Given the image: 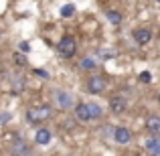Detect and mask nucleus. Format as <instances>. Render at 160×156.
<instances>
[{
	"label": "nucleus",
	"mask_w": 160,
	"mask_h": 156,
	"mask_svg": "<svg viewBox=\"0 0 160 156\" xmlns=\"http://www.w3.org/2000/svg\"><path fill=\"white\" fill-rule=\"evenodd\" d=\"M132 35H134V41L138 45H148L152 41V31L150 28H136Z\"/></svg>",
	"instance_id": "39448f33"
},
{
	"label": "nucleus",
	"mask_w": 160,
	"mask_h": 156,
	"mask_svg": "<svg viewBox=\"0 0 160 156\" xmlns=\"http://www.w3.org/2000/svg\"><path fill=\"white\" fill-rule=\"evenodd\" d=\"M51 113H53V109H51V108H43V109H39V112H31V109H28V113H27V120H28V122L45 120V118H49Z\"/></svg>",
	"instance_id": "6e6552de"
},
{
	"label": "nucleus",
	"mask_w": 160,
	"mask_h": 156,
	"mask_svg": "<svg viewBox=\"0 0 160 156\" xmlns=\"http://www.w3.org/2000/svg\"><path fill=\"white\" fill-rule=\"evenodd\" d=\"M87 89H89L91 93H102V91L106 89V79H103L102 75H95V77H91L89 81H87Z\"/></svg>",
	"instance_id": "20e7f679"
},
{
	"label": "nucleus",
	"mask_w": 160,
	"mask_h": 156,
	"mask_svg": "<svg viewBox=\"0 0 160 156\" xmlns=\"http://www.w3.org/2000/svg\"><path fill=\"white\" fill-rule=\"evenodd\" d=\"M109 109H112V113H116V116H122V113L128 109V102H126L124 98H112L109 99Z\"/></svg>",
	"instance_id": "7ed1b4c3"
},
{
	"label": "nucleus",
	"mask_w": 160,
	"mask_h": 156,
	"mask_svg": "<svg viewBox=\"0 0 160 156\" xmlns=\"http://www.w3.org/2000/svg\"><path fill=\"white\" fill-rule=\"evenodd\" d=\"M132 138H134L132 130L124 128V126H120V128L113 130V140H116L118 144H130V142H132Z\"/></svg>",
	"instance_id": "f03ea898"
},
{
	"label": "nucleus",
	"mask_w": 160,
	"mask_h": 156,
	"mask_svg": "<svg viewBox=\"0 0 160 156\" xmlns=\"http://www.w3.org/2000/svg\"><path fill=\"white\" fill-rule=\"evenodd\" d=\"M81 67H83V69H95V59H91V57L83 59V61H81Z\"/></svg>",
	"instance_id": "dca6fc26"
},
{
	"label": "nucleus",
	"mask_w": 160,
	"mask_h": 156,
	"mask_svg": "<svg viewBox=\"0 0 160 156\" xmlns=\"http://www.w3.org/2000/svg\"><path fill=\"white\" fill-rule=\"evenodd\" d=\"M158 4H160V0H158Z\"/></svg>",
	"instance_id": "393cba45"
},
{
	"label": "nucleus",
	"mask_w": 160,
	"mask_h": 156,
	"mask_svg": "<svg viewBox=\"0 0 160 156\" xmlns=\"http://www.w3.org/2000/svg\"><path fill=\"white\" fill-rule=\"evenodd\" d=\"M57 53L61 55L63 59H71L77 53V41H75L73 37H63L57 45Z\"/></svg>",
	"instance_id": "f257e3e1"
},
{
	"label": "nucleus",
	"mask_w": 160,
	"mask_h": 156,
	"mask_svg": "<svg viewBox=\"0 0 160 156\" xmlns=\"http://www.w3.org/2000/svg\"><path fill=\"white\" fill-rule=\"evenodd\" d=\"M16 61H18V63H20V65H27V63H24V59H22V57H20V55H16Z\"/></svg>",
	"instance_id": "6ab92c4d"
},
{
	"label": "nucleus",
	"mask_w": 160,
	"mask_h": 156,
	"mask_svg": "<svg viewBox=\"0 0 160 156\" xmlns=\"http://www.w3.org/2000/svg\"><path fill=\"white\" fill-rule=\"evenodd\" d=\"M152 156H160V150H158V152H154V154H152Z\"/></svg>",
	"instance_id": "412c9836"
},
{
	"label": "nucleus",
	"mask_w": 160,
	"mask_h": 156,
	"mask_svg": "<svg viewBox=\"0 0 160 156\" xmlns=\"http://www.w3.org/2000/svg\"><path fill=\"white\" fill-rule=\"evenodd\" d=\"M144 146H146V150H148L150 154H154V152H158L160 150V138L156 136H152V138H148V140L144 142Z\"/></svg>",
	"instance_id": "f8f14e48"
},
{
	"label": "nucleus",
	"mask_w": 160,
	"mask_h": 156,
	"mask_svg": "<svg viewBox=\"0 0 160 156\" xmlns=\"http://www.w3.org/2000/svg\"><path fill=\"white\" fill-rule=\"evenodd\" d=\"M8 118H10V116H8V113H4V116H0V122H6Z\"/></svg>",
	"instance_id": "aec40b11"
},
{
	"label": "nucleus",
	"mask_w": 160,
	"mask_h": 156,
	"mask_svg": "<svg viewBox=\"0 0 160 156\" xmlns=\"http://www.w3.org/2000/svg\"><path fill=\"white\" fill-rule=\"evenodd\" d=\"M0 71H2V65H0Z\"/></svg>",
	"instance_id": "b1692460"
},
{
	"label": "nucleus",
	"mask_w": 160,
	"mask_h": 156,
	"mask_svg": "<svg viewBox=\"0 0 160 156\" xmlns=\"http://www.w3.org/2000/svg\"><path fill=\"white\" fill-rule=\"evenodd\" d=\"M75 118L79 122H89V113H87V103H77L75 105Z\"/></svg>",
	"instance_id": "9d476101"
},
{
	"label": "nucleus",
	"mask_w": 160,
	"mask_h": 156,
	"mask_svg": "<svg viewBox=\"0 0 160 156\" xmlns=\"http://www.w3.org/2000/svg\"><path fill=\"white\" fill-rule=\"evenodd\" d=\"M132 156H140V154H132Z\"/></svg>",
	"instance_id": "5701e85b"
},
{
	"label": "nucleus",
	"mask_w": 160,
	"mask_h": 156,
	"mask_svg": "<svg viewBox=\"0 0 160 156\" xmlns=\"http://www.w3.org/2000/svg\"><path fill=\"white\" fill-rule=\"evenodd\" d=\"M51 138H53V134H51V130H47V128L37 130V134H35V142L41 144V146H47L49 142H51Z\"/></svg>",
	"instance_id": "0eeeda50"
},
{
	"label": "nucleus",
	"mask_w": 160,
	"mask_h": 156,
	"mask_svg": "<svg viewBox=\"0 0 160 156\" xmlns=\"http://www.w3.org/2000/svg\"><path fill=\"white\" fill-rule=\"evenodd\" d=\"M10 152H12V156H27L28 154V146L24 144L22 140H16L14 144H12Z\"/></svg>",
	"instance_id": "1a4fd4ad"
},
{
	"label": "nucleus",
	"mask_w": 160,
	"mask_h": 156,
	"mask_svg": "<svg viewBox=\"0 0 160 156\" xmlns=\"http://www.w3.org/2000/svg\"><path fill=\"white\" fill-rule=\"evenodd\" d=\"M106 16H108V20H109L112 24H120V23H122V14H120L118 10H109Z\"/></svg>",
	"instance_id": "4468645a"
},
{
	"label": "nucleus",
	"mask_w": 160,
	"mask_h": 156,
	"mask_svg": "<svg viewBox=\"0 0 160 156\" xmlns=\"http://www.w3.org/2000/svg\"><path fill=\"white\" fill-rule=\"evenodd\" d=\"M57 102H59V105H61L63 109H65V108L71 105V95L67 93V91H57Z\"/></svg>",
	"instance_id": "ddd939ff"
},
{
	"label": "nucleus",
	"mask_w": 160,
	"mask_h": 156,
	"mask_svg": "<svg viewBox=\"0 0 160 156\" xmlns=\"http://www.w3.org/2000/svg\"><path fill=\"white\" fill-rule=\"evenodd\" d=\"M156 99H158V103H160V93H158V95H156Z\"/></svg>",
	"instance_id": "4be33fe9"
},
{
	"label": "nucleus",
	"mask_w": 160,
	"mask_h": 156,
	"mask_svg": "<svg viewBox=\"0 0 160 156\" xmlns=\"http://www.w3.org/2000/svg\"><path fill=\"white\" fill-rule=\"evenodd\" d=\"M20 51H22V53H28V51H31V49H28V43H27V41H22V43H20Z\"/></svg>",
	"instance_id": "a211bd4d"
},
{
	"label": "nucleus",
	"mask_w": 160,
	"mask_h": 156,
	"mask_svg": "<svg viewBox=\"0 0 160 156\" xmlns=\"http://www.w3.org/2000/svg\"><path fill=\"white\" fill-rule=\"evenodd\" d=\"M87 113H89V120H99L103 116V109L98 103H87Z\"/></svg>",
	"instance_id": "9b49d317"
},
{
	"label": "nucleus",
	"mask_w": 160,
	"mask_h": 156,
	"mask_svg": "<svg viewBox=\"0 0 160 156\" xmlns=\"http://www.w3.org/2000/svg\"><path fill=\"white\" fill-rule=\"evenodd\" d=\"M75 14V6L73 4H65V6L61 8V16L63 18H69V16H73Z\"/></svg>",
	"instance_id": "2eb2a0df"
},
{
	"label": "nucleus",
	"mask_w": 160,
	"mask_h": 156,
	"mask_svg": "<svg viewBox=\"0 0 160 156\" xmlns=\"http://www.w3.org/2000/svg\"><path fill=\"white\" fill-rule=\"evenodd\" d=\"M150 79H152V75H150L148 71H144V73H140V81H142V83H150Z\"/></svg>",
	"instance_id": "f3484780"
},
{
	"label": "nucleus",
	"mask_w": 160,
	"mask_h": 156,
	"mask_svg": "<svg viewBox=\"0 0 160 156\" xmlns=\"http://www.w3.org/2000/svg\"><path fill=\"white\" fill-rule=\"evenodd\" d=\"M146 130L152 136H160V116H148L146 118Z\"/></svg>",
	"instance_id": "423d86ee"
}]
</instances>
